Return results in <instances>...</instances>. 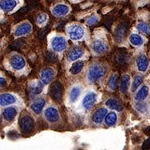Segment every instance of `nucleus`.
I'll return each instance as SVG.
<instances>
[{"instance_id":"4","label":"nucleus","mask_w":150,"mask_h":150,"mask_svg":"<svg viewBox=\"0 0 150 150\" xmlns=\"http://www.w3.org/2000/svg\"><path fill=\"white\" fill-rule=\"evenodd\" d=\"M68 43L67 39L63 36H55L51 40V47L52 49L55 52H63L67 48Z\"/></svg>"},{"instance_id":"18","label":"nucleus","mask_w":150,"mask_h":150,"mask_svg":"<svg viewBox=\"0 0 150 150\" xmlns=\"http://www.w3.org/2000/svg\"><path fill=\"white\" fill-rule=\"evenodd\" d=\"M18 4L17 0H2L0 2V8L4 12H10Z\"/></svg>"},{"instance_id":"5","label":"nucleus","mask_w":150,"mask_h":150,"mask_svg":"<svg viewBox=\"0 0 150 150\" xmlns=\"http://www.w3.org/2000/svg\"><path fill=\"white\" fill-rule=\"evenodd\" d=\"M10 66L14 70L19 71L26 66V61L24 58L20 54H13L9 59Z\"/></svg>"},{"instance_id":"14","label":"nucleus","mask_w":150,"mask_h":150,"mask_svg":"<svg viewBox=\"0 0 150 150\" xmlns=\"http://www.w3.org/2000/svg\"><path fill=\"white\" fill-rule=\"evenodd\" d=\"M149 59L145 54H141L140 56L138 57V59L136 60L137 68L142 73H144L147 71L148 68H149Z\"/></svg>"},{"instance_id":"27","label":"nucleus","mask_w":150,"mask_h":150,"mask_svg":"<svg viewBox=\"0 0 150 150\" xmlns=\"http://www.w3.org/2000/svg\"><path fill=\"white\" fill-rule=\"evenodd\" d=\"M117 114L115 112H109L108 115L105 116V121L104 123L108 127H112L117 123Z\"/></svg>"},{"instance_id":"8","label":"nucleus","mask_w":150,"mask_h":150,"mask_svg":"<svg viewBox=\"0 0 150 150\" xmlns=\"http://www.w3.org/2000/svg\"><path fill=\"white\" fill-rule=\"evenodd\" d=\"M83 54H84V51L82 48L78 47V46L73 47L70 48L67 54V60L69 62H74L76 60H79L83 56Z\"/></svg>"},{"instance_id":"1","label":"nucleus","mask_w":150,"mask_h":150,"mask_svg":"<svg viewBox=\"0 0 150 150\" xmlns=\"http://www.w3.org/2000/svg\"><path fill=\"white\" fill-rule=\"evenodd\" d=\"M107 73V69L105 66L100 64H93L89 68L87 74V78L89 83H94L98 80H100L104 77Z\"/></svg>"},{"instance_id":"21","label":"nucleus","mask_w":150,"mask_h":150,"mask_svg":"<svg viewBox=\"0 0 150 150\" xmlns=\"http://www.w3.org/2000/svg\"><path fill=\"white\" fill-rule=\"evenodd\" d=\"M105 104L108 108H111L118 112H121L123 109V106L121 104V103L116 98H108L105 103Z\"/></svg>"},{"instance_id":"3","label":"nucleus","mask_w":150,"mask_h":150,"mask_svg":"<svg viewBox=\"0 0 150 150\" xmlns=\"http://www.w3.org/2000/svg\"><path fill=\"white\" fill-rule=\"evenodd\" d=\"M19 127L23 134H30L34 128L33 118L29 115H23L19 119Z\"/></svg>"},{"instance_id":"38","label":"nucleus","mask_w":150,"mask_h":150,"mask_svg":"<svg viewBox=\"0 0 150 150\" xmlns=\"http://www.w3.org/2000/svg\"><path fill=\"white\" fill-rule=\"evenodd\" d=\"M7 85V81L5 80V79L0 77V88H4Z\"/></svg>"},{"instance_id":"22","label":"nucleus","mask_w":150,"mask_h":150,"mask_svg":"<svg viewBox=\"0 0 150 150\" xmlns=\"http://www.w3.org/2000/svg\"><path fill=\"white\" fill-rule=\"evenodd\" d=\"M82 93V88L79 86H74L71 88L69 92V101L74 103L78 101Z\"/></svg>"},{"instance_id":"25","label":"nucleus","mask_w":150,"mask_h":150,"mask_svg":"<svg viewBox=\"0 0 150 150\" xmlns=\"http://www.w3.org/2000/svg\"><path fill=\"white\" fill-rule=\"evenodd\" d=\"M149 95V87L148 86H143L140 88L139 92L135 95V100L136 101H144L145 98Z\"/></svg>"},{"instance_id":"39","label":"nucleus","mask_w":150,"mask_h":150,"mask_svg":"<svg viewBox=\"0 0 150 150\" xmlns=\"http://www.w3.org/2000/svg\"><path fill=\"white\" fill-rule=\"evenodd\" d=\"M144 132H145V133H146V134H150V126H149V128H147V129H145Z\"/></svg>"},{"instance_id":"7","label":"nucleus","mask_w":150,"mask_h":150,"mask_svg":"<svg viewBox=\"0 0 150 150\" xmlns=\"http://www.w3.org/2000/svg\"><path fill=\"white\" fill-rule=\"evenodd\" d=\"M92 50L93 52L97 55H103L108 50V46L106 43L101 40V39H95L93 43H92Z\"/></svg>"},{"instance_id":"15","label":"nucleus","mask_w":150,"mask_h":150,"mask_svg":"<svg viewBox=\"0 0 150 150\" xmlns=\"http://www.w3.org/2000/svg\"><path fill=\"white\" fill-rule=\"evenodd\" d=\"M16 97L11 93H2L0 94V106L5 107L11 104L16 103Z\"/></svg>"},{"instance_id":"31","label":"nucleus","mask_w":150,"mask_h":150,"mask_svg":"<svg viewBox=\"0 0 150 150\" xmlns=\"http://www.w3.org/2000/svg\"><path fill=\"white\" fill-rule=\"evenodd\" d=\"M137 29L144 34H149L150 33L149 24H148L147 23H144V22L139 23L137 25Z\"/></svg>"},{"instance_id":"19","label":"nucleus","mask_w":150,"mask_h":150,"mask_svg":"<svg viewBox=\"0 0 150 150\" xmlns=\"http://www.w3.org/2000/svg\"><path fill=\"white\" fill-rule=\"evenodd\" d=\"M46 104V100L44 98H38L37 100H35L34 102L31 104V109L33 110V112L36 114H39L40 112L43 111V108Z\"/></svg>"},{"instance_id":"12","label":"nucleus","mask_w":150,"mask_h":150,"mask_svg":"<svg viewBox=\"0 0 150 150\" xmlns=\"http://www.w3.org/2000/svg\"><path fill=\"white\" fill-rule=\"evenodd\" d=\"M44 117L50 123H56L59 119V113L55 107H48L44 112Z\"/></svg>"},{"instance_id":"35","label":"nucleus","mask_w":150,"mask_h":150,"mask_svg":"<svg viewBox=\"0 0 150 150\" xmlns=\"http://www.w3.org/2000/svg\"><path fill=\"white\" fill-rule=\"evenodd\" d=\"M98 21H99V18H98V16H97V15H92V16L89 17V18L86 20V23H87L88 25H94V24H96Z\"/></svg>"},{"instance_id":"10","label":"nucleus","mask_w":150,"mask_h":150,"mask_svg":"<svg viewBox=\"0 0 150 150\" xmlns=\"http://www.w3.org/2000/svg\"><path fill=\"white\" fill-rule=\"evenodd\" d=\"M63 95V86L59 82H54L50 88V96L54 100H60Z\"/></svg>"},{"instance_id":"11","label":"nucleus","mask_w":150,"mask_h":150,"mask_svg":"<svg viewBox=\"0 0 150 150\" xmlns=\"http://www.w3.org/2000/svg\"><path fill=\"white\" fill-rule=\"evenodd\" d=\"M33 27L31 23L25 22L21 24H19L18 27L16 28L15 31H14V35L16 37H22V36H25L28 33L32 32Z\"/></svg>"},{"instance_id":"24","label":"nucleus","mask_w":150,"mask_h":150,"mask_svg":"<svg viewBox=\"0 0 150 150\" xmlns=\"http://www.w3.org/2000/svg\"><path fill=\"white\" fill-rule=\"evenodd\" d=\"M129 42L135 47H140L144 43L143 37L137 33H133L129 36Z\"/></svg>"},{"instance_id":"30","label":"nucleus","mask_w":150,"mask_h":150,"mask_svg":"<svg viewBox=\"0 0 150 150\" xmlns=\"http://www.w3.org/2000/svg\"><path fill=\"white\" fill-rule=\"evenodd\" d=\"M125 26L123 25H120L117 28L116 31H115V38H116V40L118 41H122L124 37H125V33H126V31H125Z\"/></svg>"},{"instance_id":"36","label":"nucleus","mask_w":150,"mask_h":150,"mask_svg":"<svg viewBox=\"0 0 150 150\" xmlns=\"http://www.w3.org/2000/svg\"><path fill=\"white\" fill-rule=\"evenodd\" d=\"M46 59L49 63H55L57 61V56L53 53H48L46 54Z\"/></svg>"},{"instance_id":"9","label":"nucleus","mask_w":150,"mask_h":150,"mask_svg":"<svg viewBox=\"0 0 150 150\" xmlns=\"http://www.w3.org/2000/svg\"><path fill=\"white\" fill-rule=\"evenodd\" d=\"M55 72L52 68H45L40 72V79L43 85H47L54 79Z\"/></svg>"},{"instance_id":"34","label":"nucleus","mask_w":150,"mask_h":150,"mask_svg":"<svg viewBox=\"0 0 150 150\" xmlns=\"http://www.w3.org/2000/svg\"><path fill=\"white\" fill-rule=\"evenodd\" d=\"M127 55L124 54H119L116 55V61L117 63L119 64H125L127 62Z\"/></svg>"},{"instance_id":"28","label":"nucleus","mask_w":150,"mask_h":150,"mask_svg":"<svg viewBox=\"0 0 150 150\" xmlns=\"http://www.w3.org/2000/svg\"><path fill=\"white\" fill-rule=\"evenodd\" d=\"M118 74H113L111 75L108 80V86L111 90H116L118 88Z\"/></svg>"},{"instance_id":"17","label":"nucleus","mask_w":150,"mask_h":150,"mask_svg":"<svg viewBox=\"0 0 150 150\" xmlns=\"http://www.w3.org/2000/svg\"><path fill=\"white\" fill-rule=\"evenodd\" d=\"M108 109L105 108H100L99 109L96 110L93 115V121L97 124H99L103 122V118L107 115Z\"/></svg>"},{"instance_id":"2","label":"nucleus","mask_w":150,"mask_h":150,"mask_svg":"<svg viewBox=\"0 0 150 150\" xmlns=\"http://www.w3.org/2000/svg\"><path fill=\"white\" fill-rule=\"evenodd\" d=\"M68 35L74 41H79L85 35L84 28L80 24H72L68 28Z\"/></svg>"},{"instance_id":"26","label":"nucleus","mask_w":150,"mask_h":150,"mask_svg":"<svg viewBox=\"0 0 150 150\" xmlns=\"http://www.w3.org/2000/svg\"><path fill=\"white\" fill-rule=\"evenodd\" d=\"M83 67H84V62L83 61H77V62L73 64L72 67L70 68L69 72L74 75L79 74L83 70Z\"/></svg>"},{"instance_id":"6","label":"nucleus","mask_w":150,"mask_h":150,"mask_svg":"<svg viewBox=\"0 0 150 150\" xmlns=\"http://www.w3.org/2000/svg\"><path fill=\"white\" fill-rule=\"evenodd\" d=\"M98 96L94 92H88L86 93V95L83 97L82 101V106L85 110H89L94 106V104L97 102Z\"/></svg>"},{"instance_id":"13","label":"nucleus","mask_w":150,"mask_h":150,"mask_svg":"<svg viewBox=\"0 0 150 150\" xmlns=\"http://www.w3.org/2000/svg\"><path fill=\"white\" fill-rule=\"evenodd\" d=\"M52 13L54 16L64 17L69 13V7L64 4H59L53 8Z\"/></svg>"},{"instance_id":"32","label":"nucleus","mask_w":150,"mask_h":150,"mask_svg":"<svg viewBox=\"0 0 150 150\" xmlns=\"http://www.w3.org/2000/svg\"><path fill=\"white\" fill-rule=\"evenodd\" d=\"M135 108L140 112H145L147 111V105L142 101H137L135 103Z\"/></svg>"},{"instance_id":"20","label":"nucleus","mask_w":150,"mask_h":150,"mask_svg":"<svg viewBox=\"0 0 150 150\" xmlns=\"http://www.w3.org/2000/svg\"><path fill=\"white\" fill-rule=\"evenodd\" d=\"M18 111H17L16 108L14 107H8L6 108L3 111V117L8 122L13 121L15 117H16Z\"/></svg>"},{"instance_id":"23","label":"nucleus","mask_w":150,"mask_h":150,"mask_svg":"<svg viewBox=\"0 0 150 150\" xmlns=\"http://www.w3.org/2000/svg\"><path fill=\"white\" fill-rule=\"evenodd\" d=\"M129 82H130V76L129 74H124L122 76L119 84V89L122 93H126L128 92Z\"/></svg>"},{"instance_id":"37","label":"nucleus","mask_w":150,"mask_h":150,"mask_svg":"<svg viewBox=\"0 0 150 150\" xmlns=\"http://www.w3.org/2000/svg\"><path fill=\"white\" fill-rule=\"evenodd\" d=\"M142 149H150V138L146 139L144 141V143L143 144V146H142Z\"/></svg>"},{"instance_id":"33","label":"nucleus","mask_w":150,"mask_h":150,"mask_svg":"<svg viewBox=\"0 0 150 150\" xmlns=\"http://www.w3.org/2000/svg\"><path fill=\"white\" fill-rule=\"evenodd\" d=\"M48 20V15L46 13H41L37 17L36 22L38 25H43Z\"/></svg>"},{"instance_id":"16","label":"nucleus","mask_w":150,"mask_h":150,"mask_svg":"<svg viewBox=\"0 0 150 150\" xmlns=\"http://www.w3.org/2000/svg\"><path fill=\"white\" fill-rule=\"evenodd\" d=\"M43 89V83L41 81H33L29 86V94L30 96H36L40 94Z\"/></svg>"},{"instance_id":"29","label":"nucleus","mask_w":150,"mask_h":150,"mask_svg":"<svg viewBox=\"0 0 150 150\" xmlns=\"http://www.w3.org/2000/svg\"><path fill=\"white\" fill-rule=\"evenodd\" d=\"M144 81V77L142 75H136L134 77V81L132 83V85H131V91L134 92L137 90V88L141 85V83H143Z\"/></svg>"}]
</instances>
